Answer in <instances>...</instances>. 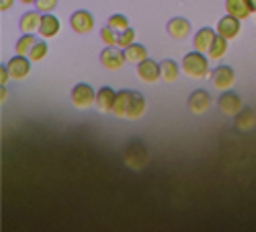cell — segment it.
<instances>
[{"instance_id": "6", "label": "cell", "mask_w": 256, "mask_h": 232, "mask_svg": "<svg viewBox=\"0 0 256 232\" xmlns=\"http://www.w3.org/2000/svg\"><path fill=\"white\" fill-rule=\"evenodd\" d=\"M70 25H72V29H74L76 33H80V35L90 33V31L94 29V17H92L90 11L80 9V11H76V13L72 15Z\"/></svg>"}, {"instance_id": "24", "label": "cell", "mask_w": 256, "mask_h": 232, "mask_svg": "<svg viewBox=\"0 0 256 232\" xmlns=\"http://www.w3.org/2000/svg\"><path fill=\"white\" fill-rule=\"evenodd\" d=\"M35 44H37L35 33H23V37H20V39L16 41V48H14V52H16L18 56H29Z\"/></svg>"}, {"instance_id": "19", "label": "cell", "mask_w": 256, "mask_h": 232, "mask_svg": "<svg viewBox=\"0 0 256 232\" xmlns=\"http://www.w3.org/2000/svg\"><path fill=\"white\" fill-rule=\"evenodd\" d=\"M146 107H148V103H146V97L142 93H134V99H132V105H130V111H127V117L125 119H142L144 113H146Z\"/></svg>"}, {"instance_id": "15", "label": "cell", "mask_w": 256, "mask_h": 232, "mask_svg": "<svg viewBox=\"0 0 256 232\" xmlns=\"http://www.w3.org/2000/svg\"><path fill=\"white\" fill-rule=\"evenodd\" d=\"M168 35L170 37H174V39H186L190 35V23L184 19V17H174V19H170L168 21Z\"/></svg>"}, {"instance_id": "17", "label": "cell", "mask_w": 256, "mask_h": 232, "mask_svg": "<svg viewBox=\"0 0 256 232\" xmlns=\"http://www.w3.org/2000/svg\"><path fill=\"white\" fill-rule=\"evenodd\" d=\"M134 93H136V91H130V89H123V91L117 93L115 107H113V115H117V117H127V111H130Z\"/></svg>"}, {"instance_id": "27", "label": "cell", "mask_w": 256, "mask_h": 232, "mask_svg": "<svg viewBox=\"0 0 256 232\" xmlns=\"http://www.w3.org/2000/svg\"><path fill=\"white\" fill-rule=\"evenodd\" d=\"M100 39H102V44L104 46H109V48H113V46H117V41H119V33L113 29V27H102L100 29Z\"/></svg>"}, {"instance_id": "8", "label": "cell", "mask_w": 256, "mask_h": 232, "mask_svg": "<svg viewBox=\"0 0 256 232\" xmlns=\"http://www.w3.org/2000/svg\"><path fill=\"white\" fill-rule=\"evenodd\" d=\"M242 31V21L236 19V17H232V15H226L220 19V23H218V35L226 37L228 41L230 39H236Z\"/></svg>"}, {"instance_id": "34", "label": "cell", "mask_w": 256, "mask_h": 232, "mask_svg": "<svg viewBox=\"0 0 256 232\" xmlns=\"http://www.w3.org/2000/svg\"><path fill=\"white\" fill-rule=\"evenodd\" d=\"M20 3H23V5H35L37 0H20Z\"/></svg>"}, {"instance_id": "26", "label": "cell", "mask_w": 256, "mask_h": 232, "mask_svg": "<svg viewBox=\"0 0 256 232\" xmlns=\"http://www.w3.org/2000/svg\"><path fill=\"white\" fill-rule=\"evenodd\" d=\"M106 25L113 27L117 33H121L125 29H130V19H127L125 15H121V13H115V15L109 17V23H106Z\"/></svg>"}, {"instance_id": "4", "label": "cell", "mask_w": 256, "mask_h": 232, "mask_svg": "<svg viewBox=\"0 0 256 232\" xmlns=\"http://www.w3.org/2000/svg\"><path fill=\"white\" fill-rule=\"evenodd\" d=\"M100 62H102V66L106 68V70H121L125 64H127V60H125V52L121 50V48H109L106 46L104 50H102V54H100Z\"/></svg>"}, {"instance_id": "33", "label": "cell", "mask_w": 256, "mask_h": 232, "mask_svg": "<svg viewBox=\"0 0 256 232\" xmlns=\"http://www.w3.org/2000/svg\"><path fill=\"white\" fill-rule=\"evenodd\" d=\"M246 3H248L250 11H252V13H256V0H246Z\"/></svg>"}, {"instance_id": "25", "label": "cell", "mask_w": 256, "mask_h": 232, "mask_svg": "<svg viewBox=\"0 0 256 232\" xmlns=\"http://www.w3.org/2000/svg\"><path fill=\"white\" fill-rule=\"evenodd\" d=\"M48 54H50V48H48V44H46V39H39L37 44L33 46V50H31V54H29V60L33 62H41V60H46L48 58Z\"/></svg>"}, {"instance_id": "13", "label": "cell", "mask_w": 256, "mask_h": 232, "mask_svg": "<svg viewBox=\"0 0 256 232\" xmlns=\"http://www.w3.org/2000/svg\"><path fill=\"white\" fill-rule=\"evenodd\" d=\"M60 31H62V21L52 13H46L44 19H41V27L37 35H41L44 39H54Z\"/></svg>"}, {"instance_id": "18", "label": "cell", "mask_w": 256, "mask_h": 232, "mask_svg": "<svg viewBox=\"0 0 256 232\" xmlns=\"http://www.w3.org/2000/svg\"><path fill=\"white\" fill-rule=\"evenodd\" d=\"M226 11H228V15L236 17V19H240V21H246L250 15H254V13L250 11V7H248L246 0H226Z\"/></svg>"}, {"instance_id": "7", "label": "cell", "mask_w": 256, "mask_h": 232, "mask_svg": "<svg viewBox=\"0 0 256 232\" xmlns=\"http://www.w3.org/2000/svg\"><path fill=\"white\" fill-rule=\"evenodd\" d=\"M211 107V95L205 91V89H197L190 93L188 97V109L190 113H195V115H203L207 113Z\"/></svg>"}, {"instance_id": "10", "label": "cell", "mask_w": 256, "mask_h": 232, "mask_svg": "<svg viewBox=\"0 0 256 232\" xmlns=\"http://www.w3.org/2000/svg\"><path fill=\"white\" fill-rule=\"evenodd\" d=\"M41 19H44V13L41 11H27L20 15V21H18V27L23 33H39V27H41Z\"/></svg>"}, {"instance_id": "23", "label": "cell", "mask_w": 256, "mask_h": 232, "mask_svg": "<svg viewBox=\"0 0 256 232\" xmlns=\"http://www.w3.org/2000/svg\"><path fill=\"white\" fill-rule=\"evenodd\" d=\"M236 125H238V130H242V132H250L256 125V113L252 109H242L236 115Z\"/></svg>"}, {"instance_id": "32", "label": "cell", "mask_w": 256, "mask_h": 232, "mask_svg": "<svg viewBox=\"0 0 256 232\" xmlns=\"http://www.w3.org/2000/svg\"><path fill=\"white\" fill-rule=\"evenodd\" d=\"M6 99H8V91H6V87H2V91H0V101L4 103Z\"/></svg>"}, {"instance_id": "11", "label": "cell", "mask_w": 256, "mask_h": 232, "mask_svg": "<svg viewBox=\"0 0 256 232\" xmlns=\"http://www.w3.org/2000/svg\"><path fill=\"white\" fill-rule=\"evenodd\" d=\"M220 109L226 113V115H238L242 111V97L232 93V91H226L222 97H220Z\"/></svg>"}, {"instance_id": "16", "label": "cell", "mask_w": 256, "mask_h": 232, "mask_svg": "<svg viewBox=\"0 0 256 232\" xmlns=\"http://www.w3.org/2000/svg\"><path fill=\"white\" fill-rule=\"evenodd\" d=\"M125 160H127V164H130L132 168H142V166L148 162V152H146V148H144V144H140V142L132 144L130 148H127Z\"/></svg>"}, {"instance_id": "29", "label": "cell", "mask_w": 256, "mask_h": 232, "mask_svg": "<svg viewBox=\"0 0 256 232\" xmlns=\"http://www.w3.org/2000/svg\"><path fill=\"white\" fill-rule=\"evenodd\" d=\"M56 7H58V0H37V3H35V9L41 11L44 15L46 13H54Z\"/></svg>"}, {"instance_id": "2", "label": "cell", "mask_w": 256, "mask_h": 232, "mask_svg": "<svg viewBox=\"0 0 256 232\" xmlns=\"http://www.w3.org/2000/svg\"><path fill=\"white\" fill-rule=\"evenodd\" d=\"M72 105L76 109H88L92 105H96V91L86 82H80L72 89Z\"/></svg>"}, {"instance_id": "31", "label": "cell", "mask_w": 256, "mask_h": 232, "mask_svg": "<svg viewBox=\"0 0 256 232\" xmlns=\"http://www.w3.org/2000/svg\"><path fill=\"white\" fill-rule=\"evenodd\" d=\"M12 5H14V0H0V11L6 13V11L12 9Z\"/></svg>"}, {"instance_id": "22", "label": "cell", "mask_w": 256, "mask_h": 232, "mask_svg": "<svg viewBox=\"0 0 256 232\" xmlns=\"http://www.w3.org/2000/svg\"><path fill=\"white\" fill-rule=\"evenodd\" d=\"M226 54H228V39H226V37H222V35H218V37H216V41H213V46L209 48L207 56H209V60H211V62H220Z\"/></svg>"}, {"instance_id": "20", "label": "cell", "mask_w": 256, "mask_h": 232, "mask_svg": "<svg viewBox=\"0 0 256 232\" xmlns=\"http://www.w3.org/2000/svg\"><path fill=\"white\" fill-rule=\"evenodd\" d=\"M125 60H127V64H142V62L148 58V48L142 46V44H136L130 46V48H125Z\"/></svg>"}, {"instance_id": "3", "label": "cell", "mask_w": 256, "mask_h": 232, "mask_svg": "<svg viewBox=\"0 0 256 232\" xmlns=\"http://www.w3.org/2000/svg\"><path fill=\"white\" fill-rule=\"evenodd\" d=\"M211 82H213V87H216L218 91L226 93L234 87V82H236V72H234L232 66H218V68H213L211 70Z\"/></svg>"}, {"instance_id": "21", "label": "cell", "mask_w": 256, "mask_h": 232, "mask_svg": "<svg viewBox=\"0 0 256 232\" xmlns=\"http://www.w3.org/2000/svg\"><path fill=\"white\" fill-rule=\"evenodd\" d=\"M160 74H162L164 82H174L178 78V74H180V68H178V64L174 60L168 58V60L160 62Z\"/></svg>"}, {"instance_id": "35", "label": "cell", "mask_w": 256, "mask_h": 232, "mask_svg": "<svg viewBox=\"0 0 256 232\" xmlns=\"http://www.w3.org/2000/svg\"><path fill=\"white\" fill-rule=\"evenodd\" d=\"M254 17H256V13H254Z\"/></svg>"}, {"instance_id": "14", "label": "cell", "mask_w": 256, "mask_h": 232, "mask_svg": "<svg viewBox=\"0 0 256 232\" xmlns=\"http://www.w3.org/2000/svg\"><path fill=\"white\" fill-rule=\"evenodd\" d=\"M115 99H117V91H113L111 87H102L100 91H96V109H98V113H113Z\"/></svg>"}, {"instance_id": "1", "label": "cell", "mask_w": 256, "mask_h": 232, "mask_svg": "<svg viewBox=\"0 0 256 232\" xmlns=\"http://www.w3.org/2000/svg\"><path fill=\"white\" fill-rule=\"evenodd\" d=\"M182 72L190 78H197V80H203L207 76H211V60L207 54L203 52H197L193 50L190 54L184 56L182 60Z\"/></svg>"}, {"instance_id": "28", "label": "cell", "mask_w": 256, "mask_h": 232, "mask_svg": "<svg viewBox=\"0 0 256 232\" xmlns=\"http://www.w3.org/2000/svg\"><path fill=\"white\" fill-rule=\"evenodd\" d=\"M136 44V31L130 27V29H125V31H121L119 33V41H117V46L121 48V50H125V48H130V46H134Z\"/></svg>"}, {"instance_id": "30", "label": "cell", "mask_w": 256, "mask_h": 232, "mask_svg": "<svg viewBox=\"0 0 256 232\" xmlns=\"http://www.w3.org/2000/svg\"><path fill=\"white\" fill-rule=\"evenodd\" d=\"M12 80V76H10V72H8V68L6 66H2L0 68V84H2V87H6V84Z\"/></svg>"}, {"instance_id": "5", "label": "cell", "mask_w": 256, "mask_h": 232, "mask_svg": "<svg viewBox=\"0 0 256 232\" xmlns=\"http://www.w3.org/2000/svg\"><path fill=\"white\" fill-rule=\"evenodd\" d=\"M31 64L33 62L29 60V56H18L16 54L14 58L8 60L6 68H8L10 76H12V80H25L31 74Z\"/></svg>"}, {"instance_id": "12", "label": "cell", "mask_w": 256, "mask_h": 232, "mask_svg": "<svg viewBox=\"0 0 256 232\" xmlns=\"http://www.w3.org/2000/svg\"><path fill=\"white\" fill-rule=\"evenodd\" d=\"M216 37H218V31H216V29L203 27V29H199V31L195 33V37H193V48H195L197 52L207 54L209 48L213 46V41H216Z\"/></svg>"}, {"instance_id": "9", "label": "cell", "mask_w": 256, "mask_h": 232, "mask_svg": "<svg viewBox=\"0 0 256 232\" xmlns=\"http://www.w3.org/2000/svg\"><path fill=\"white\" fill-rule=\"evenodd\" d=\"M138 76H140V80H144V82H148V84L160 80V78H162V74H160V64H158V62H154L152 58H146L142 64H138Z\"/></svg>"}]
</instances>
